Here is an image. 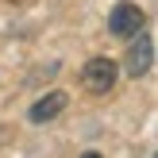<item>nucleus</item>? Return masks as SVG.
<instances>
[{"label": "nucleus", "mask_w": 158, "mask_h": 158, "mask_svg": "<svg viewBox=\"0 0 158 158\" xmlns=\"http://www.w3.org/2000/svg\"><path fill=\"white\" fill-rule=\"evenodd\" d=\"M143 23H147L143 8L131 4V0L116 4V8H112V15H108V31H112L116 39H131V35H139V31H143Z\"/></svg>", "instance_id": "2"}, {"label": "nucleus", "mask_w": 158, "mask_h": 158, "mask_svg": "<svg viewBox=\"0 0 158 158\" xmlns=\"http://www.w3.org/2000/svg\"><path fill=\"white\" fill-rule=\"evenodd\" d=\"M4 4H12V8H19V4H27V0H4Z\"/></svg>", "instance_id": "5"}, {"label": "nucleus", "mask_w": 158, "mask_h": 158, "mask_svg": "<svg viewBox=\"0 0 158 158\" xmlns=\"http://www.w3.org/2000/svg\"><path fill=\"white\" fill-rule=\"evenodd\" d=\"M66 104H69V97H66L62 89H54V93L39 97L35 104L27 108V120H31V123H50V120H58V116L66 112Z\"/></svg>", "instance_id": "4"}, {"label": "nucleus", "mask_w": 158, "mask_h": 158, "mask_svg": "<svg viewBox=\"0 0 158 158\" xmlns=\"http://www.w3.org/2000/svg\"><path fill=\"white\" fill-rule=\"evenodd\" d=\"M116 81H120V62H112V58H89L81 66V89L85 93H93V97H104V93H112L116 89Z\"/></svg>", "instance_id": "1"}, {"label": "nucleus", "mask_w": 158, "mask_h": 158, "mask_svg": "<svg viewBox=\"0 0 158 158\" xmlns=\"http://www.w3.org/2000/svg\"><path fill=\"white\" fill-rule=\"evenodd\" d=\"M135 43L127 46V58H123V73L127 77H147L151 73V66H154V39L151 35H131Z\"/></svg>", "instance_id": "3"}]
</instances>
